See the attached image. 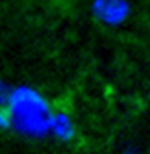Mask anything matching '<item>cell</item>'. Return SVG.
<instances>
[{
  "label": "cell",
  "mask_w": 150,
  "mask_h": 154,
  "mask_svg": "<svg viewBox=\"0 0 150 154\" xmlns=\"http://www.w3.org/2000/svg\"><path fill=\"white\" fill-rule=\"evenodd\" d=\"M53 110L47 98L30 86L2 88L0 125L29 139H43L50 134Z\"/></svg>",
  "instance_id": "obj_1"
},
{
  "label": "cell",
  "mask_w": 150,
  "mask_h": 154,
  "mask_svg": "<svg viewBox=\"0 0 150 154\" xmlns=\"http://www.w3.org/2000/svg\"><path fill=\"white\" fill-rule=\"evenodd\" d=\"M94 14L102 23L118 26L127 18L129 8L124 0H97L94 3Z\"/></svg>",
  "instance_id": "obj_2"
},
{
  "label": "cell",
  "mask_w": 150,
  "mask_h": 154,
  "mask_svg": "<svg viewBox=\"0 0 150 154\" xmlns=\"http://www.w3.org/2000/svg\"><path fill=\"white\" fill-rule=\"evenodd\" d=\"M50 134L59 142H71L76 137V125L65 112H53L50 116Z\"/></svg>",
  "instance_id": "obj_3"
}]
</instances>
